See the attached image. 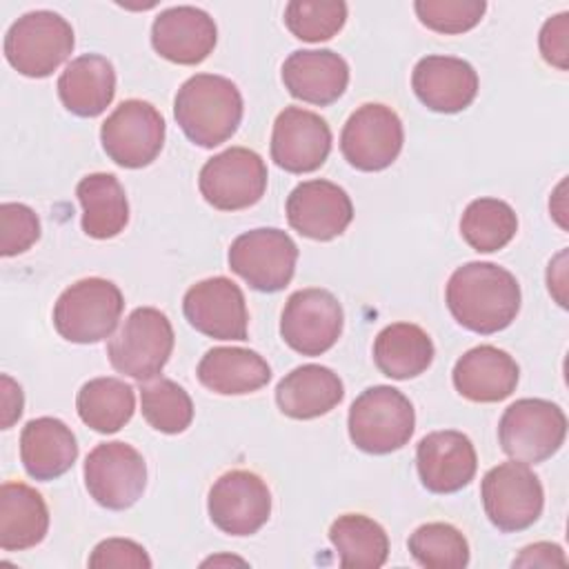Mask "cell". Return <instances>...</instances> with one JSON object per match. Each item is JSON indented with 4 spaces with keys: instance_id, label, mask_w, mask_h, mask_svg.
I'll use <instances>...</instances> for the list:
<instances>
[{
    "instance_id": "7c38bea8",
    "label": "cell",
    "mask_w": 569,
    "mask_h": 569,
    "mask_svg": "<svg viewBox=\"0 0 569 569\" xmlns=\"http://www.w3.org/2000/svg\"><path fill=\"white\" fill-rule=\"evenodd\" d=\"M104 153L124 169L151 164L164 144V118L144 100H124L100 127Z\"/></svg>"
},
{
    "instance_id": "e575fe53",
    "label": "cell",
    "mask_w": 569,
    "mask_h": 569,
    "mask_svg": "<svg viewBox=\"0 0 569 569\" xmlns=\"http://www.w3.org/2000/svg\"><path fill=\"white\" fill-rule=\"evenodd\" d=\"M407 545L413 560L427 569H462L469 565L467 538L447 522L420 525Z\"/></svg>"
},
{
    "instance_id": "74e56055",
    "label": "cell",
    "mask_w": 569,
    "mask_h": 569,
    "mask_svg": "<svg viewBox=\"0 0 569 569\" xmlns=\"http://www.w3.org/2000/svg\"><path fill=\"white\" fill-rule=\"evenodd\" d=\"M0 253L4 258L24 253L40 238V220L36 211L22 202L0 204Z\"/></svg>"
},
{
    "instance_id": "6da1fadb",
    "label": "cell",
    "mask_w": 569,
    "mask_h": 569,
    "mask_svg": "<svg viewBox=\"0 0 569 569\" xmlns=\"http://www.w3.org/2000/svg\"><path fill=\"white\" fill-rule=\"evenodd\" d=\"M445 300L460 327L491 336L516 320L520 311V284L500 264L467 262L449 276Z\"/></svg>"
},
{
    "instance_id": "8d00e7d4",
    "label": "cell",
    "mask_w": 569,
    "mask_h": 569,
    "mask_svg": "<svg viewBox=\"0 0 569 569\" xmlns=\"http://www.w3.org/2000/svg\"><path fill=\"white\" fill-rule=\"evenodd\" d=\"M418 20L445 36H456L473 29L485 11L487 2L485 0H418L413 2Z\"/></svg>"
},
{
    "instance_id": "ac0fdd59",
    "label": "cell",
    "mask_w": 569,
    "mask_h": 569,
    "mask_svg": "<svg viewBox=\"0 0 569 569\" xmlns=\"http://www.w3.org/2000/svg\"><path fill=\"white\" fill-rule=\"evenodd\" d=\"M287 220L293 231L311 240L338 238L353 218L349 193L329 180H305L287 198Z\"/></svg>"
},
{
    "instance_id": "5bb4252c",
    "label": "cell",
    "mask_w": 569,
    "mask_h": 569,
    "mask_svg": "<svg viewBox=\"0 0 569 569\" xmlns=\"http://www.w3.org/2000/svg\"><path fill=\"white\" fill-rule=\"evenodd\" d=\"M405 131L398 113L380 102L358 107L342 127L340 151L358 171H382L402 151Z\"/></svg>"
},
{
    "instance_id": "5b68a950",
    "label": "cell",
    "mask_w": 569,
    "mask_h": 569,
    "mask_svg": "<svg viewBox=\"0 0 569 569\" xmlns=\"http://www.w3.org/2000/svg\"><path fill=\"white\" fill-rule=\"evenodd\" d=\"M171 351L173 327L156 307L133 309L107 345L111 367L140 382L158 378Z\"/></svg>"
},
{
    "instance_id": "8992f818",
    "label": "cell",
    "mask_w": 569,
    "mask_h": 569,
    "mask_svg": "<svg viewBox=\"0 0 569 569\" xmlns=\"http://www.w3.org/2000/svg\"><path fill=\"white\" fill-rule=\"evenodd\" d=\"M73 29L56 11H29L4 36L7 62L27 78L51 76L73 51Z\"/></svg>"
},
{
    "instance_id": "d6a6232c",
    "label": "cell",
    "mask_w": 569,
    "mask_h": 569,
    "mask_svg": "<svg viewBox=\"0 0 569 569\" xmlns=\"http://www.w3.org/2000/svg\"><path fill=\"white\" fill-rule=\"evenodd\" d=\"M516 231V211L511 209V204L498 198L471 200L460 218V233L465 242L480 253H491L507 247Z\"/></svg>"
},
{
    "instance_id": "d6986e66",
    "label": "cell",
    "mask_w": 569,
    "mask_h": 569,
    "mask_svg": "<svg viewBox=\"0 0 569 569\" xmlns=\"http://www.w3.org/2000/svg\"><path fill=\"white\" fill-rule=\"evenodd\" d=\"M416 467L427 491L456 493L473 480L478 456L462 431H431L416 447Z\"/></svg>"
},
{
    "instance_id": "ffe728a7",
    "label": "cell",
    "mask_w": 569,
    "mask_h": 569,
    "mask_svg": "<svg viewBox=\"0 0 569 569\" xmlns=\"http://www.w3.org/2000/svg\"><path fill=\"white\" fill-rule=\"evenodd\" d=\"M218 40L213 18L198 7H171L156 16L151 44L158 56L176 64H200L209 58Z\"/></svg>"
},
{
    "instance_id": "1f68e13d",
    "label": "cell",
    "mask_w": 569,
    "mask_h": 569,
    "mask_svg": "<svg viewBox=\"0 0 569 569\" xmlns=\"http://www.w3.org/2000/svg\"><path fill=\"white\" fill-rule=\"evenodd\" d=\"M329 540L342 569H378L389 556V536L365 513L338 516L329 527Z\"/></svg>"
},
{
    "instance_id": "8fae6325",
    "label": "cell",
    "mask_w": 569,
    "mask_h": 569,
    "mask_svg": "<svg viewBox=\"0 0 569 569\" xmlns=\"http://www.w3.org/2000/svg\"><path fill=\"white\" fill-rule=\"evenodd\" d=\"M84 487L104 509L122 511L136 505L147 487V465L127 442H100L84 460Z\"/></svg>"
},
{
    "instance_id": "4fadbf2b",
    "label": "cell",
    "mask_w": 569,
    "mask_h": 569,
    "mask_svg": "<svg viewBox=\"0 0 569 569\" xmlns=\"http://www.w3.org/2000/svg\"><path fill=\"white\" fill-rule=\"evenodd\" d=\"M345 325V313L338 298L318 287L293 291L280 316L282 340L302 356H322L329 351Z\"/></svg>"
},
{
    "instance_id": "2e32d148",
    "label": "cell",
    "mask_w": 569,
    "mask_h": 569,
    "mask_svg": "<svg viewBox=\"0 0 569 569\" xmlns=\"http://www.w3.org/2000/svg\"><path fill=\"white\" fill-rule=\"evenodd\" d=\"M187 322L216 340H247L249 311L242 289L224 278L213 276L191 284L182 298Z\"/></svg>"
},
{
    "instance_id": "83f0119b",
    "label": "cell",
    "mask_w": 569,
    "mask_h": 569,
    "mask_svg": "<svg viewBox=\"0 0 569 569\" xmlns=\"http://www.w3.org/2000/svg\"><path fill=\"white\" fill-rule=\"evenodd\" d=\"M49 531V509L44 498L24 482L0 487V547L24 551L44 540Z\"/></svg>"
},
{
    "instance_id": "52a82bcc",
    "label": "cell",
    "mask_w": 569,
    "mask_h": 569,
    "mask_svg": "<svg viewBox=\"0 0 569 569\" xmlns=\"http://www.w3.org/2000/svg\"><path fill=\"white\" fill-rule=\"evenodd\" d=\"M567 416L565 411L542 398H520L511 402L500 422L498 440L511 460L536 465L551 458L565 442Z\"/></svg>"
},
{
    "instance_id": "f546056e",
    "label": "cell",
    "mask_w": 569,
    "mask_h": 569,
    "mask_svg": "<svg viewBox=\"0 0 569 569\" xmlns=\"http://www.w3.org/2000/svg\"><path fill=\"white\" fill-rule=\"evenodd\" d=\"M76 196L82 207V231L89 238L107 240L124 231L129 222V202L124 187L113 173H89L78 187Z\"/></svg>"
},
{
    "instance_id": "484cf974",
    "label": "cell",
    "mask_w": 569,
    "mask_h": 569,
    "mask_svg": "<svg viewBox=\"0 0 569 569\" xmlns=\"http://www.w3.org/2000/svg\"><path fill=\"white\" fill-rule=\"evenodd\" d=\"M58 96L73 116H100L116 96L113 64L98 53L73 58L58 78Z\"/></svg>"
},
{
    "instance_id": "836d02e7",
    "label": "cell",
    "mask_w": 569,
    "mask_h": 569,
    "mask_svg": "<svg viewBox=\"0 0 569 569\" xmlns=\"http://www.w3.org/2000/svg\"><path fill=\"white\" fill-rule=\"evenodd\" d=\"M142 418L160 433H182L193 420V402L184 387L169 378L140 385Z\"/></svg>"
},
{
    "instance_id": "f1b7e54d",
    "label": "cell",
    "mask_w": 569,
    "mask_h": 569,
    "mask_svg": "<svg viewBox=\"0 0 569 569\" xmlns=\"http://www.w3.org/2000/svg\"><path fill=\"white\" fill-rule=\"evenodd\" d=\"M436 349L429 333L413 322H393L373 340V362L382 376L409 380L433 362Z\"/></svg>"
},
{
    "instance_id": "30bf717a",
    "label": "cell",
    "mask_w": 569,
    "mask_h": 569,
    "mask_svg": "<svg viewBox=\"0 0 569 569\" xmlns=\"http://www.w3.org/2000/svg\"><path fill=\"white\" fill-rule=\"evenodd\" d=\"M198 189L213 209H249L267 191V164L247 147L224 149L202 164Z\"/></svg>"
},
{
    "instance_id": "e0dca14e",
    "label": "cell",
    "mask_w": 569,
    "mask_h": 569,
    "mask_svg": "<svg viewBox=\"0 0 569 569\" xmlns=\"http://www.w3.org/2000/svg\"><path fill=\"white\" fill-rule=\"evenodd\" d=\"M331 151V129L325 118L302 107H284L271 131V160L289 173H311Z\"/></svg>"
},
{
    "instance_id": "60d3db41",
    "label": "cell",
    "mask_w": 569,
    "mask_h": 569,
    "mask_svg": "<svg viewBox=\"0 0 569 569\" xmlns=\"http://www.w3.org/2000/svg\"><path fill=\"white\" fill-rule=\"evenodd\" d=\"M567 558L562 547L553 542H536L520 551L513 567H565Z\"/></svg>"
},
{
    "instance_id": "7402d4cb",
    "label": "cell",
    "mask_w": 569,
    "mask_h": 569,
    "mask_svg": "<svg viewBox=\"0 0 569 569\" xmlns=\"http://www.w3.org/2000/svg\"><path fill=\"white\" fill-rule=\"evenodd\" d=\"M284 89L309 104L336 102L349 84V64L331 49H300L282 62Z\"/></svg>"
},
{
    "instance_id": "f35d334b",
    "label": "cell",
    "mask_w": 569,
    "mask_h": 569,
    "mask_svg": "<svg viewBox=\"0 0 569 569\" xmlns=\"http://www.w3.org/2000/svg\"><path fill=\"white\" fill-rule=\"evenodd\" d=\"M89 567H133L149 569L151 558L144 547L129 538H107L96 545L89 556Z\"/></svg>"
},
{
    "instance_id": "277c9868",
    "label": "cell",
    "mask_w": 569,
    "mask_h": 569,
    "mask_svg": "<svg viewBox=\"0 0 569 569\" xmlns=\"http://www.w3.org/2000/svg\"><path fill=\"white\" fill-rule=\"evenodd\" d=\"M124 309L118 284L104 278H82L67 287L53 305L56 331L76 345L111 338Z\"/></svg>"
},
{
    "instance_id": "d590c367",
    "label": "cell",
    "mask_w": 569,
    "mask_h": 569,
    "mask_svg": "<svg viewBox=\"0 0 569 569\" xmlns=\"http://www.w3.org/2000/svg\"><path fill=\"white\" fill-rule=\"evenodd\" d=\"M347 22V4L342 0H291L284 7L287 29L305 42L333 38Z\"/></svg>"
},
{
    "instance_id": "cb8c5ba5",
    "label": "cell",
    "mask_w": 569,
    "mask_h": 569,
    "mask_svg": "<svg viewBox=\"0 0 569 569\" xmlns=\"http://www.w3.org/2000/svg\"><path fill=\"white\" fill-rule=\"evenodd\" d=\"M78 458L73 431L58 418H33L20 433V460L36 480H56L67 473Z\"/></svg>"
},
{
    "instance_id": "ba28073f",
    "label": "cell",
    "mask_w": 569,
    "mask_h": 569,
    "mask_svg": "<svg viewBox=\"0 0 569 569\" xmlns=\"http://www.w3.org/2000/svg\"><path fill=\"white\" fill-rule=\"evenodd\" d=\"M480 498L489 522L505 533L531 527L545 507L540 478L520 460L491 467L480 482Z\"/></svg>"
},
{
    "instance_id": "9c48e42d",
    "label": "cell",
    "mask_w": 569,
    "mask_h": 569,
    "mask_svg": "<svg viewBox=\"0 0 569 569\" xmlns=\"http://www.w3.org/2000/svg\"><path fill=\"white\" fill-rule=\"evenodd\" d=\"M229 269L240 276L251 289L276 293L284 289L298 262V247L287 231L260 227L240 233L227 253Z\"/></svg>"
},
{
    "instance_id": "4dcf8cb0",
    "label": "cell",
    "mask_w": 569,
    "mask_h": 569,
    "mask_svg": "<svg viewBox=\"0 0 569 569\" xmlns=\"http://www.w3.org/2000/svg\"><path fill=\"white\" fill-rule=\"evenodd\" d=\"M136 389L120 378L102 376L84 382L76 396L80 420L98 433L120 431L136 411Z\"/></svg>"
},
{
    "instance_id": "44dd1931",
    "label": "cell",
    "mask_w": 569,
    "mask_h": 569,
    "mask_svg": "<svg viewBox=\"0 0 569 569\" xmlns=\"http://www.w3.org/2000/svg\"><path fill=\"white\" fill-rule=\"evenodd\" d=\"M411 87L427 109L458 113L473 102L478 93V73L462 58L425 56L413 67Z\"/></svg>"
},
{
    "instance_id": "ab89813d",
    "label": "cell",
    "mask_w": 569,
    "mask_h": 569,
    "mask_svg": "<svg viewBox=\"0 0 569 569\" xmlns=\"http://www.w3.org/2000/svg\"><path fill=\"white\" fill-rule=\"evenodd\" d=\"M540 53L551 67L567 71L569 67V13L562 11L549 18L540 29Z\"/></svg>"
},
{
    "instance_id": "7a4b0ae2",
    "label": "cell",
    "mask_w": 569,
    "mask_h": 569,
    "mask_svg": "<svg viewBox=\"0 0 569 569\" xmlns=\"http://www.w3.org/2000/svg\"><path fill=\"white\" fill-rule=\"evenodd\" d=\"M173 116L193 144L213 149L227 142L242 120L240 89L224 76L196 73L178 89Z\"/></svg>"
},
{
    "instance_id": "b9f144b4",
    "label": "cell",
    "mask_w": 569,
    "mask_h": 569,
    "mask_svg": "<svg viewBox=\"0 0 569 569\" xmlns=\"http://www.w3.org/2000/svg\"><path fill=\"white\" fill-rule=\"evenodd\" d=\"M2 382V429H9L20 416H22V407H24V396L18 382H13L7 373H2L0 378Z\"/></svg>"
},
{
    "instance_id": "d4e9b609",
    "label": "cell",
    "mask_w": 569,
    "mask_h": 569,
    "mask_svg": "<svg viewBox=\"0 0 569 569\" xmlns=\"http://www.w3.org/2000/svg\"><path fill=\"white\" fill-rule=\"evenodd\" d=\"M345 398V385L336 371L322 365H302L289 371L276 387L278 409L293 420H311L329 413Z\"/></svg>"
},
{
    "instance_id": "3957f363",
    "label": "cell",
    "mask_w": 569,
    "mask_h": 569,
    "mask_svg": "<svg viewBox=\"0 0 569 569\" xmlns=\"http://www.w3.org/2000/svg\"><path fill=\"white\" fill-rule=\"evenodd\" d=\"M347 427L360 451L385 456L409 442L416 429V411L400 389L376 385L351 402Z\"/></svg>"
},
{
    "instance_id": "4316f807",
    "label": "cell",
    "mask_w": 569,
    "mask_h": 569,
    "mask_svg": "<svg viewBox=\"0 0 569 569\" xmlns=\"http://www.w3.org/2000/svg\"><path fill=\"white\" fill-rule=\"evenodd\" d=\"M196 376L213 393L242 396L262 389L271 380V367L258 351L213 347L198 362Z\"/></svg>"
},
{
    "instance_id": "603a6c76",
    "label": "cell",
    "mask_w": 569,
    "mask_h": 569,
    "mask_svg": "<svg viewBox=\"0 0 569 569\" xmlns=\"http://www.w3.org/2000/svg\"><path fill=\"white\" fill-rule=\"evenodd\" d=\"M520 369L516 360L493 347L480 345L465 351L453 365V387L471 402H500L516 391Z\"/></svg>"
},
{
    "instance_id": "9a60e30c",
    "label": "cell",
    "mask_w": 569,
    "mask_h": 569,
    "mask_svg": "<svg viewBox=\"0 0 569 569\" xmlns=\"http://www.w3.org/2000/svg\"><path fill=\"white\" fill-rule=\"evenodd\" d=\"M207 509L222 533L251 536L271 516V491L258 473L233 469L211 485Z\"/></svg>"
}]
</instances>
